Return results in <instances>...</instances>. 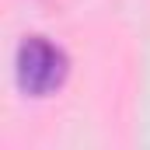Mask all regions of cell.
Segmentation results:
<instances>
[{
    "instance_id": "cell-1",
    "label": "cell",
    "mask_w": 150,
    "mask_h": 150,
    "mask_svg": "<svg viewBox=\"0 0 150 150\" xmlns=\"http://www.w3.org/2000/svg\"><path fill=\"white\" fill-rule=\"evenodd\" d=\"M67 70H70L67 52L45 35H25L14 49V80L32 98L52 94L67 80Z\"/></svg>"
}]
</instances>
